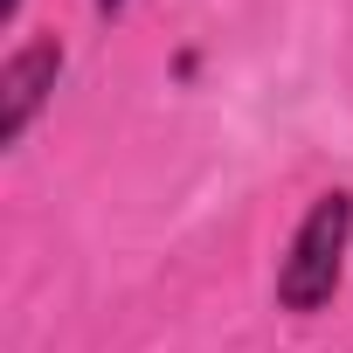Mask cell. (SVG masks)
Instances as JSON below:
<instances>
[{
    "label": "cell",
    "mask_w": 353,
    "mask_h": 353,
    "mask_svg": "<svg viewBox=\"0 0 353 353\" xmlns=\"http://www.w3.org/2000/svg\"><path fill=\"white\" fill-rule=\"evenodd\" d=\"M346 243H353V194H319L277 263V305L284 312H319L339 291L346 270Z\"/></svg>",
    "instance_id": "6da1fadb"
},
{
    "label": "cell",
    "mask_w": 353,
    "mask_h": 353,
    "mask_svg": "<svg viewBox=\"0 0 353 353\" xmlns=\"http://www.w3.org/2000/svg\"><path fill=\"white\" fill-rule=\"evenodd\" d=\"M56 77H63V42L56 35H35V42H21L0 63V145H21V132L49 104Z\"/></svg>",
    "instance_id": "7a4b0ae2"
},
{
    "label": "cell",
    "mask_w": 353,
    "mask_h": 353,
    "mask_svg": "<svg viewBox=\"0 0 353 353\" xmlns=\"http://www.w3.org/2000/svg\"><path fill=\"white\" fill-rule=\"evenodd\" d=\"M132 8V0H97V14H125Z\"/></svg>",
    "instance_id": "3957f363"
},
{
    "label": "cell",
    "mask_w": 353,
    "mask_h": 353,
    "mask_svg": "<svg viewBox=\"0 0 353 353\" xmlns=\"http://www.w3.org/2000/svg\"><path fill=\"white\" fill-rule=\"evenodd\" d=\"M21 14V0H0V21H14Z\"/></svg>",
    "instance_id": "277c9868"
}]
</instances>
